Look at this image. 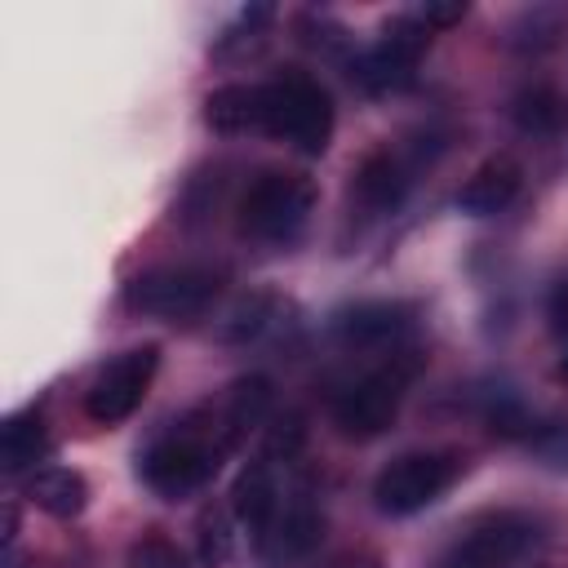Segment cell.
<instances>
[{"instance_id":"obj_1","label":"cell","mask_w":568,"mask_h":568,"mask_svg":"<svg viewBox=\"0 0 568 568\" xmlns=\"http://www.w3.org/2000/svg\"><path fill=\"white\" fill-rule=\"evenodd\" d=\"M226 453H231V444L222 439L213 413L204 408V413L182 417V422H178L173 430H164L160 439H151V444L138 453V475H142V484H146L155 497L182 501V497L200 493V488L217 475V466H222Z\"/></svg>"},{"instance_id":"obj_2","label":"cell","mask_w":568,"mask_h":568,"mask_svg":"<svg viewBox=\"0 0 568 568\" xmlns=\"http://www.w3.org/2000/svg\"><path fill=\"white\" fill-rule=\"evenodd\" d=\"M315 182L293 169L257 173L240 195V231L262 244H288L315 213Z\"/></svg>"},{"instance_id":"obj_3","label":"cell","mask_w":568,"mask_h":568,"mask_svg":"<svg viewBox=\"0 0 568 568\" xmlns=\"http://www.w3.org/2000/svg\"><path fill=\"white\" fill-rule=\"evenodd\" d=\"M417 373V359L413 351H399L390 355L382 368L346 382L337 395H333V426L346 435V439H377L382 430H390V422L399 417V404H404V390Z\"/></svg>"},{"instance_id":"obj_4","label":"cell","mask_w":568,"mask_h":568,"mask_svg":"<svg viewBox=\"0 0 568 568\" xmlns=\"http://www.w3.org/2000/svg\"><path fill=\"white\" fill-rule=\"evenodd\" d=\"M266 133L297 146L302 155H324L333 138V98L306 71H284L266 80Z\"/></svg>"},{"instance_id":"obj_5","label":"cell","mask_w":568,"mask_h":568,"mask_svg":"<svg viewBox=\"0 0 568 568\" xmlns=\"http://www.w3.org/2000/svg\"><path fill=\"white\" fill-rule=\"evenodd\" d=\"M466 470V457L453 448H426V453H404L395 457L377 479H373V506L390 519L417 515L430 501H439Z\"/></svg>"},{"instance_id":"obj_6","label":"cell","mask_w":568,"mask_h":568,"mask_svg":"<svg viewBox=\"0 0 568 568\" xmlns=\"http://www.w3.org/2000/svg\"><path fill=\"white\" fill-rule=\"evenodd\" d=\"M222 275L209 266H151L124 284V306L155 320H195L213 306Z\"/></svg>"},{"instance_id":"obj_7","label":"cell","mask_w":568,"mask_h":568,"mask_svg":"<svg viewBox=\"0 0 568 568\" xmlns=\"http://www.w3.org/2000/svg\"><path fill=\"white\" fill-rule=\"evenodd\" d=\"M160 368V346H133V351H120L115 359H106L89 390H84V413L98 422V426H115L124 422L142 399H146V386Z\"/></svg>"},{"instance_id":"obj_8","label":"cell","mask_w":568,"mask_h":568,"mask_svg":"<svg viewBox=\"0 0 568 568\" xmlns=\"http://www.w3.org/2000/svg\"><path fill=\"white\" fill-rule=\"evenodd\" d=\"M430 49V27L417 18V13H399L382 27L377 44L364 49L355 58V80L368 89V93H386V89H404L422 62V53Z\"/></svg>"},{"instance_id":"obj_9","label":"cell","mask_w":568,"mask_h":568,"mask_svg":"<svg viewBox=\"0 0 568 568\" xmlns=\"http://www.w3.org/2000/svg\"><path fill=\"white\" fill-rule=\"evenodd\" d=\"M537 541V524L524 515H488L475 524L439 568H510Z\"/></svg>"},{"instance_id":"obj_10","label":"cell","mask_w":568,"mask_h":568,"mask_svg":"<svg viewBox=\"0 0 568 568\" xmlns=\"http://www.w3.org/2000/svg\"><path fill=\"white\" fill-rule=\"evenodd\" d=\"M328 328L351 351L399 346V337L413 328V306H404V302H355V306H342Z\"/></svg>"},{"instance_id":"obj_11","label":"cell","mask_w":568,"mask_h":568,"mask_svg":"<svg viewBox=\"0 0 568 568\" xmlns=\"http://www.w3.org/2000/svg\"><path fill=\"white\" fill-rule=\"evenodd\" d=\"M408 191V169L395 151H373L359 160L355 178H351V200L368 213V217H382V213H395L399 200Z\"/></svg>"},{"instance_id":"obj_12","label":"cell","mask_w":568,"mask_h":568,"mask_svg":"<svg viewBox=\"0 0 568 568\" xmlns=\"http://www.w3.org/2000/svg\"><path fill=\"white\" fill-rule=\"evenodd\" d=\"M204 124L222 138L266 133V84H222L204 98Z\"/></svg>"},{"instance_id":"obj_13","label":"cell","mask_w":568,"mask_h":568,"mask_svg":"<svg viewBox=\"0 0 568 568\" xmlns=\"http://www.w3.org/2000/svg\"><path fill=\"white\" fill-rule=\"evenodd\" d=\"M231 510H235L240 528H248L257 541L271 532V524L280 515V484H275L271 462H248L235 475V484H231Z\"/></svg>"},{"instance_id":"obj_14","label":"cell","mask_w":568,"mask_h":568,"mask_svg":"<svg viewBox=\"0 0 568 568\" xmlns=\"http://www.w3.org/2000/svg\"><path fill=\"white\" fill-rule=\"evenodd\" d=\"M524 186V169L510 160V155H497V160H484L466 186L457 191V209L470 213V217H488V213H501Z\"/></svg>"},{"instance_id":"obj_15","label":"cell","mask_w":568,"mask_h":568,"mask_svg":"<svg viewBox=\"0 0 568 568\" xmlns=\"http://www.w3.org/2000/svg\"><path fill=\"white\" fill-rule=\"evenodd\" d=\"M209 413H213L222 439L235 448L253 426L266 422V413H271V382L266 377H240V382L226 386V395Z\"/></svg>"},{"instance_id":"obj_16","label":"cell","mask_w":568,"mask_h":568,"mask_svg":"<svg viewBox=\"0 0 568 568\" xmlns=\"http://www.w3.org/2000/svg\"><path fill=\"white\" fill-rule=\"evenodd\" d=\"M320 537H324V515H320L315 501L302 493V497H293V501L275 515L271 532L262 537V550L275 555V559H302V555H311V550L320 546Z\"/></svg>"},{"instance_id":"obj_17","label":"cell","mask_w":568,"mask_h":568,"mask_svg":"<svg viewBox=\"0 0 568 568\" xmlns=\"http://www.w3.org/2000/svg\"><path fill=\"white\" fill-rule=\"evenodd\" d=\"M27 497H31V506H40L53 519H75L89 506V484L71 466H44L27 479Z\"/></svg>"},{"instance_id":"obj_18","label":"cell","mask_w":568,"mask_h":568,"mask_svg":"<svg viewBox=\"0 0 568 568\" xmlns=\"http://www.w3.org/2000/svg\"><path fill=\"white\" fill-rule=\"evenodd\" d=\"M49 457V430H44V417L36 408L27 413H13L0 430V470L4 475H22L31 470L36 462Z\"/></svg>"},{"instance_id":"obj_19","label":"cell","mask_w":568,"mask_h":568,"mask_svg":"<svg viewBox=\"0 0 568 568\" xmlns=\"http://www.w3.org/2000/svg\"><path fill=\"white\" fill-rule=\"evenodd\" d=\"M510 115H515V124H519L524 133L550 138V133H559V124H564V98H559L550 84H528V89L515 93Z\"/></svg>"},{"instance_id":"obj_20","label":"cell","mask_w":568,"mask_h":568,"mask_svg":"<svg viewBox=\"0 0 568 568\" xmlns=\"http://www.w3.org/2000/svg\"><path fill=\"white\" fill-rule=\"evenodd\" d=\"M231 519H235L231 506H204V515L195 524V546H200V564L204 568H222L231 559V546H235Z\"/></svg>"},{"instance_id":"obj_21","label":"cell","mask_w":568,"mask_h":568,"mask_svg":"<svg viewBox=\"0 0 568 568\" xmlns=\"http://www.w3.org/2000/svg\"><path fill=\"white\" fill-rule=\"evenodd\" d=\"M559 31H564V13L559 9H528L510 27V44H519V49H546V44H555Z\"/></svg>"},{"instance_id":"obj_22","label":"cell","mask_w":568,"mask_h":568,"mask_svg":"<svg viewBox=\"0 0 568 568\" xmlns=\"http://www.w3.org/2000/svg\"><path fill=\"white\" fill-rule=\"evenodd\" d=\"M129 568H191L186 564V555L173 546V541H164V537H142V541H133L129 546Z\"/></svg>"},{"instance_id":"obj_23","label":"cell","mask_w":568,"mask_h":568,"mask_svg":"<svg viewBox=\"0 0 568 568\" xmlns=\"http://www.w3.org/2000/svg\"><path fill=\"white\" fill-rule=\"evenodd\" d=\"M271 297H248V302H240L235 306V315H231V324H226V337L231 342H248V337H257L266 324H271Z\"/></svg>"},{"instance_id":"obj_24","label":"cell","mask_w":568,"mask_h":568,"mask_svg":"<svg viewBox=\"0 0 568 568\" xmlns=\"http://www.w3.org/2000/svg\"><path fill=\"white\" fill-rule=\"evenodd\" d=\"M413 13H417V18H422L430 31H435V27H453V22H462V18L470 13V4H466V0H448V4L426 0V4H417Z\"/></svg>"},{"instance_id":"obj_25","label":"cell","mask_w":568,"mask_h":568,"mask_svg":"<svg viewBox=\"0 0 568 568\" xmlns=\"http://www.w3.org/2000/svg\"><path fill=\"white\" fill-rule=\"evenodd\" d=\"M4 568H22V559H18V550H13V546H4Z\"/></svg>"},{"instance_id":"obj_26","label":"cell","mask_w":568,"mask_h":568,"mask_svg":"<svg viewBox=\"0 0 568 568\" xmlns=\"http://www.w3.org/2000/svg\"><path fill=\"white\" fill-rule=\"evenodd\" d=\"M559 377L568 382V337H564V355H559Z\"/></svg>"},{"instance_id":"obj_27","label":"cell","mask_w":568,"mask_h":568,"mask_svg":"<svg viewBox=\"0 0 568 568\" xmlns=\"http://www.w3.org/2000/svg\"><path fill=\"white\" fill-rule=\"evenodd\" d=\"M351 568H377V564H351Z\"/></svg>"}]
</instances>
